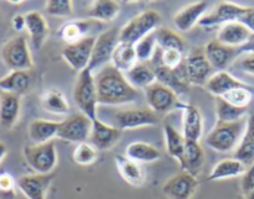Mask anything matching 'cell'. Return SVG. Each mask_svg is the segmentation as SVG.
Here are the masks:
<instances>
[{"label":"cell","instance_id":"cell-1","mask_svg":"<svg viewBox=\"0 0 254 199\" xmlns=\"http://www.w3.org/2000/svg\"><path fill=\"white\" fill-rule=\"evenodd\" d=\"M98 103L103 105H122L131 103L139 97L138 89L130 86L126 74L114 68L112 64L99 69L94 74Z\"/></svg>","mask_w":254,"mask_h":199},{"label":"cell","instance_id":"cell-2","mask_svg":"<svg viewBox=\"0 0 254 199\" xmlns=\"http://www.w3.org/2000/svg\"><path fill=\"white\" fill-rule=\"evenodd\" d=\"M246 126H247V120L245 119L235 123H217L206 136V145L216 152H230L240 145L245 135Z\"/></svg>","mask_w":254,"mask_h":199},{"label":"cell","instance_id":"cell-3","mask_svg":"<svg viewBox=\"0 0 254 199\" xmlns=\"http://www.w3.org/2000/svg\"><path fill=\"white\" fill-rule=\"evenodd\" d=\"M73 100L82 114L88 116L91 120L97 119L98 96L94 72L89 68L83 69L78 73L73 87Z\"/></svg>","mask_w":254,"mask_h":199},{"label":"cell","instance_id":"cell-4","mask_svg":"<svg viewBox=\"0 0 254 199\" xmlns=\"http://www.w3.org/2000/svg\"><path fill=\"white\" fill-rule=\"evenodd\" d=\"M161 16L155 10H145L129 20L119 30V41L123 44L135 45L139 40L153 34L159 29Z\"/></svg>","mask_w":254,"mask_h":199},{"label":"cell","instance_id":"cell-5","mask_svg":"<svg viewBox=\"0 0 254 199\" xmlns=\"http://www.w3.org/2000/svg\"><path fill=\"white\" fill-rule=\"evenodd\" d=\"M22 155H24L27 166L35 173H41V175L52 173L59 162L56 145L54 141L39 144V145L25 146L22 150Z\"/></svg>","mask_w":254,"mask_h":199},{"label":"cell","instance_id":"cell-6","mask_svg":"<svg viewBox=\"0 0 254 199\" xmlns=\"http://www.w3.org/2000/svg\"><path fill=\"white\" fill-rule=\"evenodd\" d=\"M0 54L10 71H30L34 66L27 40L21 35L5 42L0 49Z\"/></svg>","mask_w":254,"mask_h":199},{"label":"cell","instance_id":"cell-7","mask_svg":"<svg viewBox=\"0 0 254 199\" xmlns=\"http://www.w3.org/2000/svg\"><path fill=\"white\" fill-rule=\"evenodd\" d=\"M119 42H121L119 41V30H117L116 27L101 32L94 41L88 68L94 72V69H102L103 67L108 66L114 50L117 49Z\"/></svg>","mask_w":254,"mask_h":199},{"label":"cell","instance_id":"cell-8","mask_svg":"<svg viewBox=\"0 0 254 199\" xmlns=\"http://www.w3.org/2000/svg\"><path fill=\"white\" fill-rule=\"evenodd\" d=\"M92 130V120L84 114L78 113L60 121L57 139L67 143H87Z\"/></svg>","mask_w":254,"mask_h":199},{"label":"cell","instance_id":"cell-9","mask_svg":"<svg viewBox=\"0 0 254 199\" xmlns=\"http://www.w3.org/2000/svg\"><path fill=\"white\" fill-rule=\"evenodd\" d=\"M103 29V22L93 19L72 20L62 25L59 30V36L66 45L76 44L89 37H97Z\"/></svg>","mask_w":254,"mask_h":199},{"label":"cell","instance_id":"cell-10","mask_svg":"<svg viewBox=\"0 0 254 199\" xmlns=\"http://www.w3.org/2000/svg\"><path fill=\"white\" fill-rule=\"evenodd\" d=\"M145 98L149 109L158 115L179 108V104H180L178 94L159 82H155L145 89Z\"/></svg>","mask_w":254,"mask_h":199},{"label":"cell","instance_id":"cell-11","mask_svg":"<svg viewBox=\"0 0 254 199\" xmlns=\"http://www.w3.org/2000/svg\"><path fill=\"white\" fill-rule=\"evenodd\" d=\"M160 121V116L149 108L128 109L118 111L114 116V123L119 130H131V129L153 126Z\"/></svg>","mask_w":254,"mask_h":199},{"label":"cell","instance_id":"cell-12","mask_svg":"<svg viewBox=\"0 0 254 199\" xmlns=\"http://www.w3.org/2000/svg\"><path fill=\"white\" fill-rule=\"evenodd\" d=\"M189 83L193 86H206L208 78L212 76V66L206 57L205 51L195 50L184 59Z\"/></svg>","mask_w":254,"mask_h":199},{"label":"cell","instance_id":"cell-13","mask_svg":"<svg viewBox=\"0 0 254 199\" xmlns=\"http://www.w3.org/2000/svg\"><path fill=\"white\" fill-rule=\"evenodd\" d=\"M94 41H96V37H89L76 44L66 45L62 50V58L72 69L79 73L83 69L88 68Z\"/></svg>","mask_w":254,"mask_h":199},{"label":"cell","instance_id":"cell-14","mask_svg":"<svg viewBox=\"0 0 254 199\" xmlns=\"http://www.w3.org/2000/svg\"><path fill=\"white\" fill-rule=\"evenodd\" d=\"M197 187V177L181 171L166 181L163 186V193L169 199H191Z\"/></svg>","mask_w":254,"mask_h":199},{"label":"cell","instance_id":"cell-15","mask_svg":"<svg viewBox=\"0 0 254 199\" xmlns=\"http://www.w3.org/2000/svg\"><path fill=\"white\" fill-rule=\"evenodd\" d=\"M246 7L242 5L233 4V2H220L215 7L213 11L210 14H206L198 22L200 26L203 27H213V26H223L231 22H238L240 17L245 12Z\"/></svg>","mask_w":254,"mask_h":199},{"label":"cell","instance_id":"cell-16","mask_svg":"<svg viewBox=\"0 0 254 199\" xmlns=\"http://www.w3.org/2000/svg\"><path fill=\"white\" fill-rule=\"evenodd\" d=\"M54 175L32 173L24 175L16 180V187L27 199H46L47 191L51 186Z\"/></svg>","mask_w":254,"mask_h":199},{"label":"cell","instance_id":"cell-17","mask_svg":"<svg viewBox=\"0 0 254 199\" xmlns=\"http://www.w3.org/2000/svg\"><path fill=\"white\" fill-rule=\"evenodd\" d=\"M122 138V130L117 126L108 125L98 118L92 120V130L89 141L97 150H109Z\"/></svg>","mask_w":254,"mask_h":199},{"label":"cell","instance_id":"cell-18","mask_svg":"<svg viewBox=\"0 0 254 199\" xmlns=\"http://www.w3.org/2000/svg\"><path fill=\"white\" fill-rule=\"evenodd\" d=\"M155 74H156V82L161 83L163 86L168 87L171 91L175 92L178 96L184 94L189 89V79L188 74H186L185 63H181L180 66L176 68L171 69L168 67L159 66L155 67Z\"/></svg>","mask_w":254,"mask_h":199},{"label":"cell","instance_id":"cell-19","mask_svg":"<svg viewBox=\"0 0 254 199\" xmlns=\"http://www.w3.org/2000/svg\"><path fill=\"white\" fill-rule=\"evenodd\" d=\"M208 7H210V2L201 0V1L192 2V4L179 10L174 16V24H175L176 29L180 32L190 31L207 14Z\"/></svg>","mask_w":254,"mask_h":199},{"label":"cell","instance_id":"cell-20","mask_svg":"<svg viewBox=\"0 0 254 199\" xmlns=\"http://www.w3.org/2000/svg\"><path fill=\"white\" fill-rule=\"evenodd\" d=\"M183 113V135L189 141H200L203 134V119L200 109L192 104H179Z\"/></svg>","mask_w":254,"mask_h":199},{"label":"cell","instance_id":"cell-21","mask_svg":"<svg viewBox=\"0 0 254 199\" xmlns=\"http://www.w3.org/2000/svg\"><path fill=\"white\" fill-rule=\"evenodd\" d=\"M203 51H205L208 62L212 66V68L216 69V72L225 71L226 67L238 54V49L226 46V45L218 42L217 40L208 42Z\"/></svg>","mask_w":254,"mask_h":199},{"label":"cell","instance_id":"cell-22","mask_svg":"<svg viewBox=\"0 0 254 199\" xmlns=\"http://www.w3.org/2000/svg\"><path fill=\"white\" fill-rule=\"evenodd\" d=\"M21 111V100L16 94L0 92V126L11 129L16 125Z\"/></svg>","mask_w":254,"mask_h":199},{"label":"cell","instance_id":"cell-23","mask_svg":"<svg viewBox=\"0 0 254 199\" xmlns=\"http://www.w3.org/2000/svg\"><path fill=\"white\" fill-rule=\"evenodd\" d=\"M25 19H26V31L29 32L30 42L35 50H40L49 36L50 29L46 19L39 11L26 12Z\"/></svg>","mask_w":254,"mask_h":199},{"label":"cell","instance_id":"cell-24","mask_svg":"<svg viewBox=\"0 0 254 199\" xmlns=\"http://www.w3.org/2000/svg\"><path fill=\"white\" fill-rule=\"evenodd\" d=\"M252 32L240 22H231L220 27L217 34V41L226 46L240 49L250 40Z\"/></svg>","mask_w":254,"mask_h":199},{"label":"cell","instance_id":"cell-25","mask_svg":"<svg viewBox=\"0 0 254 199\" xmlns=\"http://www.w3.org/2000/svg\"><path fill=\"white\" fill-rule=\"evenodd\" d=\"M60 121L46 120V119H35L27 126L29 139L34 145L50 143L57 136Z\"/></svg>","mask_w":254,"mask_h":199},{"label":"cell","instance_id":"cell-26","mask_svg":"<svg viewBox=\"0 0 254 199\" xmlns=\"http://www.w3.org/2000/svg\"><path fill=\"white\" fill-rule=\"evenodd\" d=\"M126 74L127 81L135 89H144L156 82L155 67L149 62H138L131 69H129Z\"/></svg>","mask_w":254,"mask_h":199},{"label":"cell","instance_id":"cell-27","mask_svg":"<svg viewBox=\"0 0 254 199\" xmlns=\"http://www.w3.org/2000/svg\"><path fill=\"white\" fill-rule=\"evenodd\" d=\"M114 162L119 173L129 185L134 187H140L145 181V175L143 172V168L140 167V163H136L135 161L130 160L126 155H116L114 156Z\"/></svg>","mask_w":254,"mask_h":199},{"label":"cell","instance_id":"cell-28","mask_svg":"<svg viewBox=\"0 0 254 199\" xmlns=\"http://www.w3.org/2000/svg\"><path fill=\"white\" fill-rule=\"evenodd\" d=\"M31 86V74L29 71H10L0 78V92L21 96Z\"/></svg>","mask_w":254,"mask_h":199},{"label":"cell","instance_id":"cell-29","mask_svg":"<svg viewBox=\"0 0 254 199\" xmlns=\"http://www.w3.org/2000/svg\"><path fill=\"white\" fill-rule=\"evenodd\" d=\"M243 82L233 77L232 74L228 73L227 71H218L215 72L212 76L208 78L207 83H206V89L210 92L212 96L217 97V98H222L225 94L231 92L232 89L237 88V87L243 86Z\"/></svg>","mask_w":254,"mask_h":199},{"label":"cell","instance_id":"cell-30","mask_svg":"<svg viewBox=\"0 0 254 199\" xmlns=\"http://www.w3.org/2000/svg\"><path fill=\"white\" fill-rule=\"evenodd\" d=\"M205 163V151L198 141L186 140V151L184 157L183 165L180 166L183 172H188L190 175L197 177Z\"/></svg>","mask_w":254,"mask_h":199},{"label":"cell","instance_id":"cell-31","mask_svg":"<svg viewBox=\"0 0 254 199\" xmlns=\"http://www.w3.org/2000/svg\"><path fill=\"white\" fill-rule=\"evenodd\" d=\"M235 158L241 161L246 167L254 163V114L248 118L245 135L236 149Z\"/></svg>","mask_w":254,"mask_h":199},{"label":"cell","instance_id":"cell-32","mask_svg":"<svg viewBox=\"0 0 254 199\" xmlns=\"http://www.w3.org/2000/svg\"><path fill=\"white\" fill-rule=\"evenodd\" d=\"M164 135H165L166 152L175 158L179 165H183L184 157L186 151V139L184 138L183 133H179L173 125L166 124L164 125Z\"/></svg>","mask_w":254,"mask_h":199},{"label":"cell","instance_id":"cell-33","mask_svg":"<svg viewBox=\"0 0 254 199\" xmlns=\"http://www.w3.org/2000/svg\"><path fill=\"white\" fill-rule=\"evenodd\" d=\"M126 156L136 163H151L160 160L161 152L158 148L143 141H134L126 149Z\"/></svg>","mask_w":254,"mask_h":199},{"label":"cell","instance_id":"cell-34","mask_svg":"<svg viewBox=\"0 0 254 199\" xmlns=\"http://www.w3.org/2000/svg\"><path fill=\"white\" fill-rule=\"evenodd\" d=\"M247 171V167L243 165L241 161L233 158H225V160L218 161L212 168V171L208 175V181H221L227 180V178L238 177L243 176Z\"/></svg>","mask_w":254,"mask_h":199},{"label":"cell","instance_id":"cell-35","mask_svg":"<svg viewBox=\"0 0 254 199\" xmlns=\"http://www.w3.org/2000/svg\"><path fill=\"white\" fill-rule=\"evenodd\" d=\"M40 105L45 111L56 115H66L69 111V104L66 97L59 89H49L40 98Z\"/></svg>","mask_w":254,"mask_h":199},{"label":"cell","instance_id":"cell-36","mask_svg":"<svg viewBox=\"0 0 254 199\" xmlns=\"http://www.w3.org/2000/svg\"><path fill=\"white\" fill-rule=\"evenodd\" d=\"M136 63H138V58H136L134 45L119 42L117 49L114 50L113 56H112V66L118 69L119 72H122V73H127Z\"/></svg>","mask_w":254,"mask_h":199},{"label":"cell","instance_id":"cell-37","mask_svg":"<svg viewBox=\"0 0 254 199\" xmlns=\"http://www.w3.org/2000/svg\"><path fill=\"white\" fill-rule=\"evenodd\" d=\"M121 11V5L114 0H96L88 10L89 19L101 22L113 21Z\"/></svg>","mask_w":254,"mask_h":199},{"label":"cell","instance_id":"cell-38","mask_svg":"<svg viewBox=\"0 0 254 199\" xmlns=\"http://www.w3.org/2000/svg\"><path fill=\"white\" fill-rule=\"evenodd\" d=\"M158 47L161 50H175L185 52V41L176 31L166 27H159L155 31Z\"/></svg>","mask_w":254,"mask_h":199},{"label":"cell","instance_id":"cell-39","mask_svg":"<svg viewBox=\"0 0 254 199\" xmlns=\"http://www.w3.org/2000/svg\"><path fill=\"white\" fill-rule=\"evenodd\" d=\"M247 114V108H238L223 100L222 98H217L216 103V118L217 123H235L242 120Z\"/></svg>","mask_w":254,"mask_h":199},{"label":"cell","instance_id":"cell-40","mask_svg":"<svg viewBox=\"0 0 254 199\" xmlns=\"http://www.w3.org/2000/svg\"><path fill=\"white\" fill-rule=\"evenodd\" d=\"M134 49H135L138 62L151 61L154 54H155L156 50H158V42H156L155 32L148 35V36H145L144 39L139 40V41L134 45Z\"/></svg>","mask_w":254,"mask_h":199},{"label":"cell","instance_id":"cell-41","mask_svg":"<svg viewBox=\"0 0 254 199\" xmlns=\"http://www.w3.org/2000/svg\"><path fill=\"white\" fill-rule=\"evenodd\" d=\"M98 157V150L91 143H82L74 148L72 160L76 165L89 166L93 165Z\"/></svg>","mask_w":254,"mask_h":199},{"label":"cell","instance_id":"cell-42","mask_svg":"<svg viewBox=\"0 0 254 199\" xmlns=\"http://www.w3.org/2000/svg\"><path fill=\"white\" fill-rule=\"evenodd\" d=\"M222 99L227 103L232 104V105L238 106V108H247L253 99V92L250 87L243 84V86L237 87V88L228 92L227 94L222 97Z\"/></svg>","mask_w":254,"mask_h":199},{"label":"cell","instance_id":"cell-43","mask_svg":"<svg viewBox=\"0 0 254 199\" xmlns=\"http://www.w3.org/2000/svg\"><path fill=\"white\" fill-rule=\"evenodd\" d=\"M45 11L51 16L68 17L73 14V2L71 0H49L45 5Z\"/></svg>","mask_w":254,"mask_h":199},{"label":"cell","instance_id":"cell-44","mask_svg":"<svg viewBox=\"0 0 254 199\" xmlns=\"http://www.w3.org/2000/svg\"><path fill=\"white\" fill-rule=\"evenodd\" d=\"M16 181L9 173H0V199H15Z\"/></svg>","mask_w":254,"mask_h":199},{"label":"cell","instance_id":"cell-45","mask_svg":"<svg viewBox=\"0 0 254 199\" xmlns=\"http://www.w3.org/2000/svg\"><path fill=\"white\" fill-rule=\"evenodd\" d=\"M242 191L245 195H248L254 188V163L247 168L242 177Z\"/></svg>","mask_w":254,"mask_h":199},{"label":"cell","instance_id":"cell-46","mask_svg":"<svg viewBox=\"0 0 254 199\" xmlns=\"http://www.w3.org/2000/svg\"><path fill=\"white\" fill-rule=\"evenodd\" d=\"M240 24H242L243 26L247 27L252 34H254V7H246L245 12L242 14V16L238 20Z\"/></svg>","mask_w":254,"mask_h":199},{"label":"cell","instance_id":"cell-47","mask_svg":"<svg viewBox=\"0 0 254 199\" xmlns=\"http://www.w3.org/2000/svg\"><path fill=\"white\" fill-rule=\"evenodd\" d=\"M241 68L247 73L253 74L254 76V54H248L246 58L242 59L241 62Z\"/></svg>","mask_w":254,"mask_h":199},{"label":"cell","instance_id":"cell-48","mask_svg":"<svg viewBox=\"0 0 254 199\" xmlns=\"http://www.w3.org/2000/svg\"><path fill=\"white\" fill-rule=\"evenodd\" d=\"M11 25L14 27V30L16 31H22L24 29H26V19H25V15L17 14L12 17Z\"/></svg>","mask_w":254,"mask_h":199},{"label":"cell","instance_id":"cell-49","mask_svg":"<svg viewBox=\"0 0 254 199\" xmlns=\"http://www.w3.org/2000/svg\"><path fill=\"white\" fill-rule=\"evenodd\" d=\"M240 53L254 54V34L251 35L250 40H248L243 46H241L240 49H238V54Z\"/></svg>","mask_w":254,"mask_h":199},{"label":"cell","instance_id":"cell-50","mask_svg":"<svg viewBox=\"0 0 254 199\" xmlns=\"http://www.w3.org/2000/svg\"><path fill=\"white\" fill-rule=\"evenodd\" d=\"M6 152H7L6 145H5L4 143H1V141H0V162L4 160V157L6 156Z\"/></svg>","mask_w":254,"mask_h":199},{"label":"cell","instance_id":"cell-51","mask_svg":"<svg viewBox=\"0 0 254 199\" xmlns=\"http://www.w3.org/2000/svg\"><path fill=\"white\" fill-rule=\"evenodd\" d=\"M246 198H247V199H254V188L252 191H251L250 193H248V195H246Z\"/></svg>","mask_w":254,"mask_h":199}]
</instances>
